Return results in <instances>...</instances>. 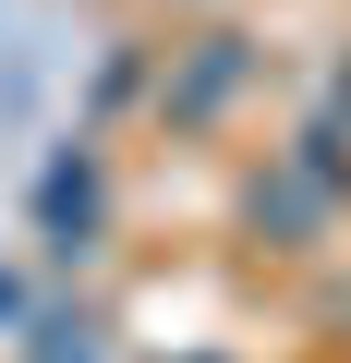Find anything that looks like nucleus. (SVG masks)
<instances>
[{"label":"nucleus","mask_w":351,"mask_h":363,"mask_svg":"<svg viewBox=\"0 0 351 363\" xmlns=\"http://www.w3.org/2000/svg\"><path fill=\"white\" fill-rule=\"evenodd\" d=\"M243 85V37H194V61L169 73V121H218Z\"/></svg>","instance_id":"nucleus-2"},{"label":"nucleus","mask_w":351,"mask_h":363,"mask_svg":"<svg viewBox=\"0 0 351 363\" xmlns=\"http://www.w3.org/2000/svg\"><path fill=\"white\" fill-rule=\"evenodd\" d=\"M13 315H25V291H13V267H0V327H13Z\"/></svg>","instance_id":"nucleus-4"},{"label":"nucleus","mask_w":351,"mask_h":363,"mask_svg":"<svg viewBox=\"0 0 351 363\" xmlns=\"http://www.w3.org/2000/svg\"><path fill=\"white\" fill-rule=\"evenodd\" d=\"M37 363H97V327L85 315H37Z\"/></svg>","instance_id":"nucleus-3"},{"label":"nucleus","mask_w":351,"mask_h":363,"mask_svg":"<svg viewBox=\"0 0 351 363\" xmlns=\"http://www.w3.org/2000/svg\"><path fill=\"white\" fill-rule=\"evenodd\" d=\"M339 121H351V73H339Z\"/></svg>","instance_id":"nucleus-5"},{"label":"nucleus","mask_w":351,"mask_h":363,"mask_svg":"<svg viewBox=\"0 0 351 363\" xmlns=\"http://www.w3.org/2000/svg\"><path fill=\"white\" fill-rule=\"evenodd\" d=\"M97 218H109V182H97V157H85V145H61V157L37 169V230H49L61 255H85V242H97Z\"/></svg>","instance_id":"nucleus-1"}]
</instances>
